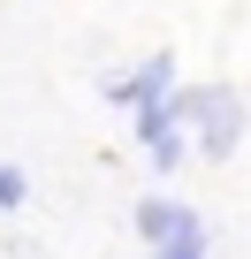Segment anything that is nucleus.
Wrapping results in <instances>:
<instances>
[{"instance_id":"6","label":"nucleus","mask_w":251,"mask_h":259,"mask_svg":"<svg viewBox=\"0 0 251 259\" xmlns=\"http://www.w3.org/2000/svg\"><path fill=\"white\" fill-rule=\"evenodd\" d=\"M23 198H31L23 168H8V160H0V213H23Z\"/></svg>"},{"instance_id":"5","label":"nucleus","mask_w":251,"mask_h":259,"mask_svg":"<svg viewBox=\"0 0 251 259\" xmlns=\"http://www.w3.org/2000/svg\"><path fill=\"white\" fill-rule=\"evenodd\" d=\"M206 251H213V236H206V221H198V229H183L175 244H160L153 259H206Z\"/></svg>"},{"instance_id":"1","label":"nucleus","mask_w":251,"mask_h":259,"mask_svg":"<svg viewBox=\"0 0 251 259\" xmlns=\"http://www.w3.org/2000/svg\"><path fill=\"white\" fill-rule=\"evenodd\" d=\"M175 107H183V122L198 130V160H236V145H243V99H236L228 84L175 92Z\"/></svg>"},{"instance_id":"2","label":"nucleus","mask_w":251,"mask_h":259,"mask_svg":"<svg viewBox=\"0 0 251 259\" xmlns=\"http://www.w3.org/2000/svg\"><path fill=\"white\" fill-rule=\"evenodd\" d=\"M107 99H114L122 114H145V107L175 99V54H153V61H137L130 76H114V84H107Z\"/></svg>"},{"instance_id":"4","label":"nucleus","mask_w":251,"mask_h":259,"mask_svg":"<svg viewBox=\"0 0 251 259\" xmlns=\"http://www.w3.org/2000/svg\"><path fill=\"white\" fill-rule=\"evenodd\" d=\"M130 221H137V236H145V251H160V244H175L183 229H198V213H190L183 198H145V206H137Z\"/></svg>"},{"instance_id":"3","label":"nucleus","mask_w":251,"mask_h":259,"mask_svg":"<svg viewBox=\"0 0 251 259\" xmlns=\"http://www.w3.org/2000/svg\"><path fill=\"white\" fill-rule=\"evenodd\" d=\"M130 122H137V145H145L153 168H183V107L175 99H160V107H145Z\"/></svg>"}]
</instances>
